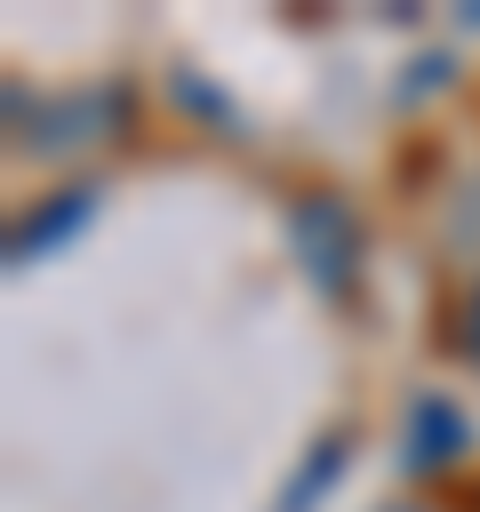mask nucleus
Wrapping results in <instances>:
<instances>
[{
    "label": "nucleus",
    "mask_w": 480,
    "mask_h": 512,
    "mask_svg": "<svg viewBox=\"0 0 480 512\" xmlns=\"http://www.w3.org/2000/svg\"><path fill=\"white\" fill-rule=\"evenodd\" d=\"M288 232H296V248L312 256L320 280H344V264L360 256V232H352V216H344L336 200H304V208L288 216Z\"/></svg>",
    "instance_id": "f257e3e1"
},
{
    "label": "nucleus",
    "mask_w": 480,
    "mask_h": 512,
    "mask_svg": "<svg viewBox=\"0 0 480 512\" xmlns=\"http://www.w3.org/2000/svg\"><path fill=\"white\" fill-rule=\"evenodd\" d=\"M464 416L448 408V400H416V416H408V464H424V472H448L456 456H464Z\"/></svg>",
    "instance_id": "f03ea898"
},
{
    "label": "nucleus",
    "mask_w": 480,
    "mask_h": 512,
    "mask_svg": "<svg viewBox=\"0 0 480 512\" xmlns=\"http://www.w3.org/2000/svg\"><path fill=\"white\" fill-rule=\"evenodd\" d=\"M88 208H96V192H64V208H48L40 224H24V232L8 240V256H16V264H32V256H40L48 240H64V232H72V224H80Z\"/></svg>",
    "instance_id": "7ed1b4c3"
},
{
    "label": "nucleus",
    "mask_w": 480,
    "mask_h": 512,
    "mask_svg": "<svg viewBox=\"0 0 480 512\" xmlns=\"http://www.w3.org/2000/svg\"><path fill=\"white\" fill-rule=\"evenodd\" d=\"M400 512H408V504H400Z\"/></svg>",
    "instance_id": "20e7f679"
}]
</instances>
